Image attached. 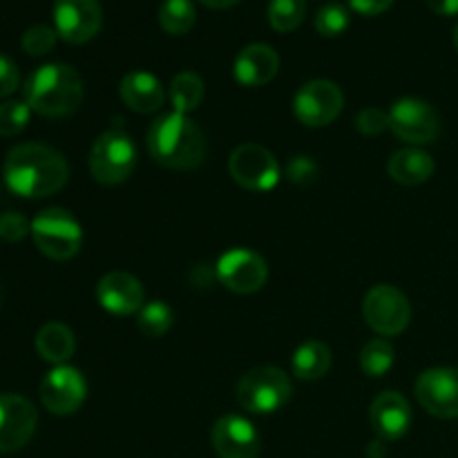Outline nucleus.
I'll return each instance as SVG.
<instances>
[{
  "mask_svg": "<svg viewBox=\"0 0 458 458\" xmlns=\"http://www.w3.org/2000/svg\"><path fill=\"white\" fill-rule=\"evenodd\" d=\"M0 300H3V293H0Z\"/></svg>",
  "mask_w": 458,
  "mask_h": 458,
  "instance_id": "41",
  "label": "nucleus"
},
{
  "mask_svg": "<svg viewBox=\"0 0 458 458\" xmlns=\"http://www.w3.org/2000/svg\"><path fill=\"white\" fill-rule=\"evenodd\" d=\"M101 25L103 7L98 0H54V30L65 43H88Z\"/></svg>",
  "mask_w": 458,
  "mask_h": 458,
  "instance_id": "11",
  "label": "nucleus"
},
{
  "mask_svg": "<svg viewBox=\"0 0 458 458\" xmlns=\"http://www.w3.org/2000/svg\"><path fill=\"white\" fill-rule=\"evenodd\" d=\"M268 22L280 34L298 30L307 13V3L304 0H271L268 3Z\"/></svg>",
  "mask_w": 458,
  "mask_h": 458,
  "instance_id": "28",
  "label": "nucleus"
},
{
  "mask_svg": "<svg viewBox=\"0 0 458 458\" xmlns=\"http://www.w3.org/2000/svg\"><path fill=\"white\" fill-rule=\"evenodd\" d=\"M231 177L242 188L253 192H267L280 182V164L271 150L258 143H242L228 159Z\"/></svg>",
  "mask_w": 458,
  "mask_h": 458,
  "instance_id": "9",
  "label": "nucleus"
},
{
  "mask_svg": "<svg viewBox=\"0 0 458 458\" xmlns=\"http://www.w3.org/2000/svg\"><path fill=\"white\" fill-rule=\"evenodd\" d=\"M331 369V349L320 340L300 344L293 353V374L300 380H320Z\"/></svg>",
  "mask_w": 458,
  "mask_h": 458,
  "instance_id": "23",
  "label": "nucleus"
},
{
  "mask_svg": "<svg viewBox=\"0 0 458 458\" xmlns=\"http://www.w3.org/2000/svg\"><path fill=\"white\" fill-rule=\"evenodd\" d=\"M25 103L34 112L52 119L74 114L83 103V79L63 63H47L25 81Z\"/></svg>",
  "mask_w": 458,
  "mask_h": 458,
  "instance_id": "3",
  "label": "nucleus"
},
{
  "mask_svg": "<svg viewBox=\"0 0 458 458\" xmlns=\"http://www.w3.org/2000/svg\"><path fill=\"white\" fill-rule=\"evenodd\" d=\"M394 4V0H349V7L356 9L362 16H378Z\"/></svg>",
  "mask_w": 458,
  "mask_h": 458,
  "instance_id": "36",
  "label": "nucleus"
},
{
  "mask_svg": "<svg viewBox=\"0 0 458 458\" xmlns=\"http://www.w3.org/2000/svg\"><path fill=\"white\" fill-rule=\"evenodd\" d=\"M56 38V30H52L49 25H34L22 34V49L30 56H45V54H49L54 49Z\"/></svg>",
  "mask_w": 458,
  "mask_h": 458,
  "instance_id": "31",
  "label": "nucleus"
},
{
  "mask_svg": "<svg viewBox=\"0 0 458 458\" xmlns=\"http://www.w3.org/2000/svg\"><path fill=\"white\" fill-rule=\"evenodd\" d=\"M356 128L365 137H378L389 128V114L380 107H362L356 116Z\"/></svg>",
  "mask_w": 458,
  "mask_h": 458,
  "instance_id": "32",
  "label": "nucleus"
},
{
  "mask_svg": "<svg viewBox=\"0 0 458 458\" xmlns=\"http://www.w3.org/2000/svg\"><path fill=\"white\" fill-rule=\"evenodd\" d=\"M21 85V72L9 56L0 54V98L13 94Z\"/></svg>",
  "mask_w": 458,
  "mask_h": 458,
  "instance_id": "35",
  "label": "nucleus"
},
{
  "mask_svg": "<svg viewBox=\"0 0 458 458\" xmlns=\"http://www.w3.org/2000/svg\"><path fill=\"white\" fill-rule=\"evenodd\" d=\"M217 280L233 293H255L268 280V267L262 255L249 249H231L219 258Z\"/></svg>",
  "mask_w": 458,
  "mask_h": 458,
  "instance_id": "12",
  "label": "nucleus"
},
{
  "mask_svg": "<svg viewBox=\"0 0 458 458\" xmlns=\"http://www.w3.org/2000/svg\"><path fill=\"white\" fill-rule=\"evenodd\" d=\"M119 97L125 106L139 114H152V112L161 110L165 101V92L161 81L155 74L143 70L128 72L121 79Z\"/></svg>",
  "mask_w": 458,
  "mask_h": 458,
  "instance_id": "20",
  "label": "nucleus"
},
{
  "mask_svg": "<svg viewBox=\"0 0 458 458\" xmlns=\"http://www.w3.org/2000/svg\"><path fill=\"white\" fill-rule=\"evenodd\" d=\"M3 177L13 195L40 199L65 186L70 179V165L61 152L45 143H21L7 152Z\"/></svg>",
  "mask_w": 458,
  "mask_h": 458,
  "instance_id": "1",
  "label": "nucleus"
},
{
  "mask_svg": "<svg viewBox=\"0 0 458 458\" xmlns=\"http://www.w3.org/2000/svg\"><path fill=\"white\" fill-rule=\"evenodd\" d=\"M394 344L385 338H374L362 347L360 352V367L369 378H383L394 367Z\"/></svg>",
  "mask_w": 458,
  "mask_h": 458,
  "instance_id": "26",
  "label": "nucleus"
},
{
  "mask_svg": "<svg viewBox=\"0 0 458 458\" xmlns=\"http://www.w3.org/2000/svg\"><path fill=\"white\" fill-rule=\"evenodd\" d=\"M76 338L72 329L63 322H47L36 334V352L49 365H65L74 356Z\"/></svg>",
  "mask_w": 458,
  "mask_h": 458,
  "instance_id": "22",
  "label": "nucleus"
},
{
  "mask_svg": "<svg viewBox=\"0 0 458 458\" xmlns=\"http://www.w3.org/2000/svg\"><path fill=\"white\" fill-rule=\"evenodd\" d=\"M344 94L335 83L316 79L304 83L293 98L295 119L307 128H325L343 112Z\"/></svg>",
  "mask_w": 458,
  "mask_h": 458,
  "instance_id": "10",
  "label": "nucleus"
},
{
  "mask_svg": "<svg viewBox=\"0 0 458 458\" xmlns=\"http://www.w3.org/2000/svg\"><path fill=\"white\" fill-rule=\"evenodd\" d=\"M425 3L438 16H456L458 13V0H425Z\"/></svg>",
  "mask_w": 458,
  "mask_h": 458,
  "instance_id": "37",
  "label": "nucleus"
},
{
  "mask_svg": "<svg viewBox=\"0 0 458 458\" xmlns=\"http://www.w3.org/2000/svg\"><path fill=\"white\" fill-rule=\"evenodd\" d=\"M174 322L173 309L161 300L143 304L141 311L137 313V327L146 338H161L170 331Z\"/></svg>",
  "mask_w": 458,
  "mask_h": 458,
  "instance_id": "27",
  "label": "nucleus"
},
{
  "mask_svg": "<svg viewBox=\"0 0 458 458\" xmlns=\"http://www.w3.org/2000/svg\"><path fill=\"white\" fill-rule=\"evenodd\" d=\"M434 159L425 150L419 148H405L389 157L387 173L401 186H419L425 183L434 174Z\"/></svg>",
  "mask_w": 458,
  "mask_h": 458,
  "instance_id": "21",
  "label": "nucleus"
},
{
  "mask_svg": "<svg viewBox=\"0 0 458 458\" xmlns=\"http://www.w3.org/2000/svg\"><path fill=\"white\" fill-rule=\"evenodd\" d=\"M210 443L219 458H258L262 450V441L249 419L237 414L222 416L213 425Z\"/></svg>",
  "mask_w": 458,
  "mask_h": 458,
  "instance_id": "16",
  "label": "nucleus"
},
{
  "mask_svg": "<svg viewBox=\"0 0 458 458\" xmlns=\"http://www.w3.org/2000/svg\"><path fill=\"white\" fill-rule=\"evenodd\" d=\"M97 300L112 316H134L143 309V286L132 273L112 271L98 282Z\"/></svg>",
  "mask_w": 458,
  "mask_h": 458,
  "instance_id": "17",
  "label": "nucleus"
},
{
  "mask_svg": "<svg viewBox=\"0 0 458 458\" xmlns=\"http://www.w3.org/2000/svg\"><path fill=\"white\" fill-rule=\"evenodd\" d=\"M146 146L152 159L170 170H195L206 159L204 132L188 114L179 112L159 116L150 125Z\"/></svg>",
  "mask_w": 458,
  "mask_h": 458,
  "instance_id": "2",
  "label": "nucleus"
},
{
  "mask_svg": "<svg viewBox=\"0 0 458 458\" xmlns=\"http://www.w3.org/2000/svg\"><path fill=\"white\" fill-rule=\"evenodd\" d=\"M201 4H206L208 9H231L235 7L240 0H199Z\"/></svg>",
  "mask_w": 458,
  "mask_h": 458,
  "instance_id": "39",
  "label": "nucleus"
},
{
  "mask_svg": "<svg viewBox=\"0 0 458 458\" xmlns=\"http://www.w3.org/2000/svg\"><path fill=\"white\" fill-rule=\"evenodd\" d=\"M293 394L291 378L277 367H255L237 383V403L250 414H276Z\"/></svg>",
  "mask_w": 458,
  "mask_h": 458,
  "instance_id": "6",
  "label": "nucleus"
},
{
  "mask_svg": "<svg viewBox=\"0 0 458 458\" xmlns=\"http://www.w3.org/2000/svg\"><path fill=\"white\" fill-rule=\"evenodd\" d=\"M137 165V146L123 130H106L89 150V173L103 186L123 183Z\"/></svg>",
  "mask_w": 458,
  "mask_h": 458,
  "instance_id": "4",
  "label": "nucleus"
},
{
  "mask_svg": "<svg viewBox=\"0 0 458 458\" xmlns=\"http://www.w3.org/2000/svg\"><path fill=\"white\" fill-rule=\"evenodd\" d=\"M168 98L173 103L174 112L188 114V112L197 110L204 101V81L195 72H179L170 81Z\"/></svg>",
  "mask_w": 458,
  "mask_h": 458,
  "instance_id": "24",
  "label": "nucleus"
},
{
  "mask_svg": "<svg viewBox=\"0 0 458 458\" xmlns=\"http://www.w3.org/2000/svg\"><path fill=\"white\" fill-rule=\"evenodd\" d=\"M27 233H31V226L25 215L16 213V210L0 215V240L7 244H18L21 240H25Z\"/></svg>",
  "mask_w": 458,
  "mask_h": 458,
  "instance_id": "33",
  "label": "nucleus"
},
{
  "mask_svg": "<svg viewBox=\"0 0 458 458\" xmlns=\"http://www.w3.org/2000/svg\"><path fill=\"white\" fill-rule=\"evenodd\" d=\"M349 9L340 3H329L316 13V30L325 38H335L349 27Z\"/></svg>",
  "mask_w": 458,
  "mask_h": 458,
  "instance_id": "29",
  "label": "nucleus"
},
{
  "mask_svg": "<svg viewBox=\"0 0 458 458\" xmlns=\"http://www.w3.org/2000/svg\"><path fill=\"white\" fill-rule=\"evenodd\" d=\"M31 107L25 101L0 103V137H16L30 123Z\"/></svg>",
  "mask_w": 458,
  "mask_h": 458,
  "instance_id": "30",
  "label": "nucleus"
},
{
  "mask_svg": "<svg viewBox=\"0 0 458 458\" xmlns=\"http://www.w3.org/2000/svg\"><path fill=\"white\" fill-rule=\"evenodd\" d=\"M284 173H286V179H289L291 183H298V186H307V183H311L313 179H316L318 165H316V161L311 159V157H300L298 155V157H293V159H289Z\"/></svg>",
  "mask_w": 458,
  "mask_h": 458,
  "instance_id": "34",
  "label": "nucleus"
},
{
  "mask_svg": "<svg viewBox=\"0 0 458 458\" xmlns=\"http://www.w3.org/2000/svg\"><path fill=\"white\" fill-rule=\"evenodd\" d=\"M371 425L383 441H398L411 425L410 403L398 392H383L374 398L369 411Z\"/></svg>",
  "mask_w": 458,
  "mask_h": 458,
  "instance_id": "18",
  "label": "nucleus"
},
{
  "mask_svg": "<svg viewBox=\"0 0 458 458\" xmlns=\"http://www.w3.org/2000/svg\"><path fill=\"white\" fill-rule=\"evenodd\" d=\"M157 18L165 34L183 36L195 27L197 9L192 0H164Z\"/></svg>",
  "mask_w": 458,
  "mask_h": 458,
  "instance_id": "25",
  "label": "nucleus"
},
{
  "mask_svg": "<svg viewBox=\"0 0 458 458\" xmlns=\"http://www.w3.org/2000/svg\"><path fill=\"white\" fill-rule=\"evenodd\" d=\"M277 70H280V56L271 45L253 43L246 45L235 58V79L237 83L244 88H259L276 79Z\"/></svg>",
  "mask_w": 458,
  "mask_h": 458,
  "instance_id": "19",
  "label": "nucleus"
},
{
  "mask_svg": "<svg viewBox=\"0 0 458 458\" xmlns=\"http://www.w3.org/2000/svg\"><path fill=\"white\" fill-rule=\"evenodd\" d=\"M38 411L18 394H0V454H12L31 441Z\"/></svg>",
  "mask_w": 458,
  "mask_h": 458,
  "instance_id": "15",
  "label": "nucleus"
},
{
  "mask_svg": "<svg viewBox=\"0 0 458 458\" xmlns=\"http://www.w3.org/2000/svg\"><path fill=\"white\" fill-rule=\"evenodd\" d=\"M362 316L369 329L383 338L403 334L411 320V307L405 293L392 284H378L369 289L362 302Z\"/></svg>",
  "mask_w": 458,
  "mask_h": 458,
  "instance_id": "7",
  "label": "nucleus"
},
{
  "mask_svg": "<svg viewBox=\"0 0 458 458\" xmlns=\"http://www.w3.org/2000/svg\"><path fill=\"white\" fill-rule=\"evenodd\" d=\"M387 114L389 130L401 141L411 143V146L434 143L438 134H441V119H438L437 110L428 101H423V98H398Z\"/></svg>",
  "mask_w": 458,
  "mask_h": 458,
  "instance_id": "8",
  "label": "nucleus"
},
{
  "mask_svg": "<svg viewBox=\"0 0 458 458\" xmlns=\"http://www.w3.org/2000/svg\"><path fill=\"white\" fill-rule=\"evenodd\" d=\"M416 401L437 419H458V369L434 367L416 380Z\"/></svg>",
  "mask_w": 458,
  "mask_h": 458,
  "instance_id": "13",
  "label": "nucleus"
},
{
  "mask_svg": "<svg viewBox=\"0 0 458 458\" xmlns=\"http://www.w3.org/2000/svg\"><path fill=\"white\" fill-rule=\"evenodd\" d=\"M88 398V383L76 367H54L40 383V401L45 410L56 416H70Z\"/></svg>",
  "mask_w": 458,
  "mask_h": 458,
  "instance_id": "14",
  "label": "nucleus"
},
{
  "mask_svg": "<svg viewBox=\"0 0 458 458\" xmlns=\"http://www.w3.org/2000/svg\"><path fill=\"white\" fill-rule=\"evenodd\" d=\"M385 454H387V450H385L383 438H378V441H371L369 447H367V456L369 458H383Z\"/></svg>",
  "mask_w": 458,
  "mask_h": 458,
  "instance_id": "38",
  "label": "nucleus"
},
{
  "mask_svg": "<svg viewBox=\"0 0 458 458\" xmlns=\"http://www.w3.org/2000/svg\"><path fill=\"white\" fill-rule=\"evenodd\" d=\"M454 47H456V52H458V25H456V30H454Z\"/></svg>",
  "mask_w": 458,
  "mask_h": 458,
  "instance_id": "40",
  "label": "nucleus"
},
{
  "mask_svg": "<svg viewBox=\"0 0 458 458\" xmlns=\"http://www.w3.org/2000/svg\"><path fill=\"white\" fill-rule=\"evenodd\" d=\"M31 237L40 253L56 262L72 259L83 244V231L65 208H45L31 222Z\"/></svg>",
  "mask_w": 458,
  "mask_h": 458,
  "instance_id": "5",
  "label": "nucleus"
}]
</instances>
